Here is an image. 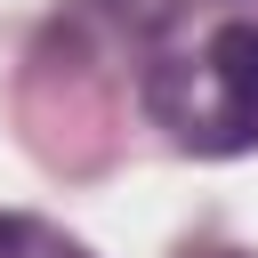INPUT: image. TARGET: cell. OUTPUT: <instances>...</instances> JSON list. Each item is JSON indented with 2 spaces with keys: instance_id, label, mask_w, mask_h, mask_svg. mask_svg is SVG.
<instances>
[{
  "instance_id": "obj_2",
  "label": "cell",
  "mask_w": 258,
  "mask_h": 258,
  "mask_svg": "<svg viewBox=\"0 0 258 258\" xmlns=\"http://www.w3.org/2000/svg\"><path fill=\"white\" fill-rule=\"evenodd\" d=\"M218 258H234V250H218Z\"/></svg>"
},
{
  "instance_id": "obj_1",
  "label": "cell",
  "mask_w": 258,
  "mask_h": 258,
  "mask_svg": "<svg viewBox=\"0 0 258 258\" xmlns=\"http://www.w3.org/2000/svg\"><path fill=\"white\" fill-rule=\"evenodd\" d=\"M202 64H210V113H202L185 137L210 145V153L258 145V24H226Z\"/></svg>"
}]
</instances>
